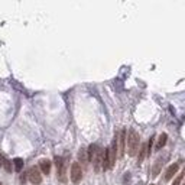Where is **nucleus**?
Returning <instances> with one entry per match:
<instances>
[{
	"instance_id": "1",
	"label": "nucleus",
	"mask_w": 185,
	"mask_h": 185,
	"mask_svg": "<svg viewBox=\"0 0 185 185\" xmlns=\"http://www.w3.org/2000/svg\"><path fill=\"white\" fill-rule=\"evenodd\" d=\"M88 158L92 162L94 171L100 172L101 166H103V159H104V151H101L97 145H91L88 148Z\"/></svg>"
},
{
	"instance_id": "13",
	"label": "nucleus",
	"mask_w": 185,
	"mask_h": 185,
	"mask_svg": "<svg viewBox=\"0 0 185 185\" xmlns=\"http://www.w3.org/2000/svg\"><path fill=\"white\" fill-rule=\"evenodd\" d=\"M13 164H15V169H16L18 172H19L20 169L23 168V161H22L20 158H16V159H15V161H13Z\"/></svg>"
},
{
	"instance_id": "11",
	"label": "nucleus",
	"mask_w": 185,
	"mask_h": 185,
	"mask_svg": "<svg viewBox=\"0 0 185 185\" xmlns=\"http://www.w3.org/2000/svg\"><path fill=\"white\" fill-rule=\"evenodd\" d=\"M166 140H168V136H166L165 133H162L161 136H159V139H158V142H156V151H159V149H162L164 146L166 145Z\"/></svg>"
},
{
	"instance_id": "3",
	"label": "nucleus",
	"mask_w": 185,
	"mask_h": 185,
	"mask_svg": "<svg viewBox=\"0 0 185 185\" xmlns=\"http://www.w3.org/2000/svg\"><path fill=\"white\" fill-rule=\"evenodd\" d=\"M81 178H83V169H81L78 162H74L71 165V181L74 184H78Z\"/></svg>"
},
{
	"instance_id": "8",
	"label": "nucleus",
	"mask_w": 185,
	"mask_h": 185,
	"mask_svg": "<svg viewBox=\"0 0 185 185\" xmlns=\"http://www.w3.org/2000/svg\"><path fill=\"white\" fill-rule=\"evenodd\" d=\"M178 164H172L171 166H169V168H168V169H166V172H165V181H169V179L172 178V177H174V175H175V174H177V171H178Z\"/></svg>"
},
{
	"instance_id": "5",
	"label": "nucleus",
	"mask_w": 185,
	"mask_h": 185,
	"mask_svg": "<svg viewBox=\"0 0 185 185\" xmlns=\"http://www.w3.org/2000/svg\"><path fill=\"white\" fill-rule=\"evenodd\" d=\"M55 164H57V168H58V178H60L61 182H65V161L60 156L55 158Z\"/></svg>"
},
{
	"instance_id": "15",
	"label": "nucleus",
	"mask_w": 185,
	"mask_h": 185,
	"mask_svg": "<svg viewBox=\"0 0 185 185\" xmlns=\"http://www.w3.org/2000/svg\"><path fill=\"white\" fill-rule=\"evenodd\" d=\"M0 185H2V184H0Z\"/></svg>"
},
{
	"instance_id": "6",
	"label": "nucleus",
	"mask_w": 185,
	"mask_h": 185,
	"mask_svg": "<svg viewBox=\"0 0 185 185\" xmlns=\"http://www.w3.org/2000/svg\"><path fill=\"white\" fill-rule=\"evenodd\" d=\"M125 140H126V130L122 129L120 133L117 135V153H119V156H123V153H125Z\"/></svg>"
},
{
	"instance_id": "12",
	"label": "nucleus",
	"mask_w": 185,
	"mask_h": 185,
	"mask_svg": "<svg viewBox=\"0 0 185 185\" xmlns=\"http://www.w3.org/2000/svg\"><path fill=\"white\" fill-rule=\"evenodd\" d=\"M146 156H148V145H142L140 151H139V164H142Z\"/></svg>"
},
{
	"instance_id": "2",
	"label": "nucleus",
	"mask_w": 185,
	"mask_h": 185,
	"mask_svg": "<svg viewBox=\"0 0 185 185\" xmlns=\"http://www.w3.org/2000/svg\"><path fill=\"white\" fill-rule=\"evenodd\" d=\"M139 143H140V139L136 130L130 129L127 133V149H129V155L135 156L139 151Z\"/></svg>"
},
{
	"instance_id": "7",
	"label": "nucleus",
	"mask_w": 185,
	"mask_h": 185,
	"mask_svg": "<svg viewBox=\"0 0 185 185\" xmlns=\"http://www.w3.org/2000/svg\"><path fill=\"white\" fill-rule=\"evenodd\" d=\"M164 159H165V156H159L156 159V162H155V165L152 168V177H158V174L161 172V168L164 165Z\"/></svg>"
},
{
	"instance_id": "4",
	"label": "nucleus",
	"mask_w": 185,
	"mask_h": 185,
	"mask_svg": "<svg viewBox=\"0 0 185 185\" xmlns=\"http://www.w3.org/2000/svg\"><path fill=\"white\" fill-rule=\"evenodd\" d=\"M28 178H29V181L35 185H39L41 182H42V175H41L39 169H38L36 166H32V168L29 169V172H28Z\"/></svg>"
},
{
	"instance_id": "10",
	"label": "nucleus",
	"mask_w": 185,
	"mask_h": 185,
	"mask_svg": "<svg viewBox=\"0 0 185 185\" xmlns=\"http://www.w3.org/2000/svg\"><path fill=\"white\" fill-rule=\"evenodd\" d=\"M78 159H80V162H81V164H84V165H86L87 162L90 161V158H88V151H87V149H84V148H83V149H80Z\"/></svg>"
},
{
	"instance_id": "14",
	"label": "nucleus",
	"mask_w": 185,
	"mask_h": 185,
	"mask_svg": "<svg viewBox=\"0 0 185 185\" xmlns=\"http://www.w3.org/2000/svg\"><path fill=\"white\" fill-rule=\"evenodd\" d=\"M182 177H184V174H179V177L177 179H175V182H174V185H179V182H181V179H182Z\"/></svg>"
},
{
	"instance_id": "9",
	"label": "nucleus",
	"mask_w": 185,
	"mask_h": 185,
	"mask_svg": "<svg viewBox=\"0 0 185 185\" xmlns=\"http://www.w3.org/2000/svg\"><path fill=\"white\" fill-rule=\"evenodd\" d=\"M39 166H41V171H42V174L49 175V172H51V162H49L48 159H42V161L39 162Z\"/></svg>"
}]
</instances>
